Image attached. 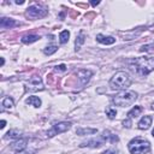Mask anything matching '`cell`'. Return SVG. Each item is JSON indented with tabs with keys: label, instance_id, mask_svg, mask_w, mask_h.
Listing matches in <instances>:
<instances>
[{
	"label": "cell",
	"instance_id": "1",
	"mask_svg": "<svg viewBox=\"0 0 154 154\" xmlns=\"http://www.w3.org/2000/svg\"><path fill=\"white\" fill-rule=\"evenodd\" d=\"M131 84V77L124 71L117 72L115 76L111 78L110 81V87L113 90H125Z\"/></svg>",
	"mask_w": 154,
	"mask_h": 154
},
{
	"label": "cell",
	"instance_id": "2",
	"mask_svg": "<svg viewBox=\"0 0 154 154\" xmlns=\"http://www.w3.org/2000/svg\"><path fill=\"white\" fill-rule=\"evenodd\" d=\"M135 69L138 75L146 76L154 70V58L153 57H140L134 60Z\"/></svg>",
	"mask_w": 154,
	"mask_h": 154
},
{
	"label": "cell",
	"instance_id": "3",
	"mask_svg": "<svg viewBox=\"0 0 154 154\" xmlns=\"http://www.w3.org/2000/svg\"><path fill=\"white\" fill-rule=\"evenodd\" d=\"M137 99V94L135 92H131V90H122L120 93L116 96H113V102H115L117 106L120 107H126V106H130L135 102V100Z\"/></svg>",
	"mask_w": 154,
	"mask_h": 154
},
{
	"label": "cell",
	"instance_id": "4",
	"mask_svg": "<svg viewBox=\"0 0 154 154\" xmlns=\"http://www.w3.org/2000/svg\"><path fill=\"white\" fill-rule=\"evenodd\" d=\"M129 151L131 154H145L149 151L151 145L147 140L143 138H134L129 143Z\"/></svg>",
	"mask_w": 154,
	"mask_h": 154
},
{
	"label": "cell",
	"instance_id": "5",
	"mask_svg": "<svg viewBox=\"0 0 154 154\" xmlns=\"http://www.w3.org/2000/svg\"><path fill=\"white\" fill-rule=\"evenodd\" d=\"M47 15V10L40 5H33L26 10V17L36 19V18H42Z\"/></svg>",
	"mask_w": 154,
	"mask_h": 154
},
{
	"label": "cell",
	"instance_id": "6",
	"mask_svg": "<svg viewBox=\"0 0 154 154\" xmlns=\"http://www.w3.org/2000/svg\"><path fill=\"white\" fill-rule=\"evenodd\" d=\"M43 83L40 76H33L29 78L26 82V90L29 92H37V90H43Z\"/></svg>",
	"mask_w": 154,
	"mask_h": 154
},
{
	"label": "cell",
	"instance_id": "7",
	"mask_svg": "<svg viewBox=\"0 0 154 154\" xmlns=\"http://www.w3.org/2000/svg\"><path fill=\"white\" fill-rule=\"evenodd\" d=\"M70 128H71V123L70 122H60V123H58L56 125H53V128L47 131V136L48 137H53L54 135H58V134L68 131Z\"/></svg>",
	"mask_w": 154,
	"mask_h": 154
},
{
	"label": "cell",
	"instance_id": "8",
	"mask_svg": "<svg viewBox=\"0 0 154 154\" xmlns=\"http://www.w3.org/2000/svg\"><path fill=\"white\" fill-rule=\"evenodd\" d=\"M92 76H93V72L90 70H87V69H81L76 72V77L79 81V83H81V85H84L90 79Z\"/></svg>",
	"mask_w": 154,
	"mask_h": 154
},
{
	"label": "cell",
	"instance_id": "9",
	"mask_svg": "<svg viewBox=\"0 0 154 154\" xmlns=\"http://www.w3.org/2000/svg\"><path fill=\"white\" fill-rule=\"evenodd\" d=\"M152 120L153 118L151 116H145L142 117V119L138 122V129H141V130H147L149 128V126L152 125Z\"/></svg>",
	"mask_w": 154,
	"mask_h": 154
},
{
	"label": "cell",
	"instance_id": "10",
	"mask_svg": "<svg viewBox=\"0 0 154 154\" xmlns=\"http://www.w3.org/2000/svg\"><path fill=\"white\" fill-rule=\"evenodd\" d=\"M104 142H105V138L101 137V138H98V140H90V141H88V142H84V143L81 145V147L87 146V147H93V148H98V147L102 146Z\"/></svg>",
	"mask_w": 154,
	"mask_h": 154
},
{
	"label": "cell",
	"instance_id": "11",
	"mask_svg": "<svg viewBox=\"0 0 154 154\" xmlns=\"http://www.w3.org/2000/svg\"><path fill=\"white\" fill-rule=\"evenodd\" d=\"M26 147V141L25 140H19V141H16L15 143H12L11 146V149L15 151V152H23Z\"/></svg>",
	"mask_w": 154,
	"mask_h": 154
},
{
	"label": "cell",
	"instance_id": "12",
	"mask_svg": "<svg viewBox=\"0 0 154 154\" xmlns=\"http://www.w3.org/2000/svg\"><path fill=\"white\" fill-rule=\"evenodd\" d=\"M17 23L13 21L11 18H6V17H3L0 19V26H1L3 29H10L12 26H15Z\"/></svg>",
	"mask_w": 154,
	"mask_h": 154
},
{
	"label": "cell",
	"instance_id": "13",
	"mask_svg": "<svg viewBox=\"0 0 154 154\" xmlns=\"http://www.w3.org/2000/svg\"><path fill=\"white\" fill-rule=\"evenodd\" d=\"M96 40L100 43H104V45H112L116 42V39L112 37V36H105L102 34H99L96 35Z\"/></svg>",
	"mask_w": 154,
	"mask_h": 154
},
{
	"label": "cell",
	"instance_id": "14",
	"mask_svg": "<svg viewBox=\"0 0 154 154\" xmlns=\"http://www.w3.org/2000/svg\"><path fill=\"white\" fill-rule=\"evenodd\" d=\"M98 130L96 129H88V128H79L76 130V134L79 136H83V135H92V134H96Z\"/></svg>",
	"mask_w": 154,
	"mask_h": 154
},
{
	"label": "cell",
	"instance_id": "15",
	"mask_svg": "<svg viewBox=\"0 0 154 154\" xmlns=\"http://www.w3.org/2000/svg\"><path fill=\"white\" fill-rule=\"evenodd\" d=\"M26 104L34 106V107H40L41 106V100L37 96H30V98L26 99Z\"/></svg>",
	"mask_w": 154,
	"mask_h": 154
},
{
	"label": "cell",
	"instance_id": "16",
	"mask_svg": "<svg viewBox=\"0 0 154 154\" xmlns=\"http://www.w3.org/2000/svg\"><path fill=\"white\" fill-rule=\"evenodd\" d=\"M39 39H40V36L30 34V35H25V36H23V37H22V42H23V43H33V42L37 41Z\"/></svg>",
	"mask_w": 154,
	"mask_h": 154
},
{
	"label": "cell",
	"instance_id": "17",
	"mask_svg": "<svg viewBox=\"0 0 154 154\" xmlns=\"http://www.w3.org/2000/svg\"><path fill=\"white\" fill-rule=\"evenodd\" d=\"M141 112H142V107L141 106H135L132 110H130L128 112V117L129 118H136Z\"/></svg>",
	"mask_w": 154,
	"mask_h": 154
},
{
	"label": "cell",
	"instance_id": "18",
	"mask_svg": "<svg viewBox=\"0 0 154 154\" xmlns=\"http://www.w3.org/2000/svg\"><path fill=\"white\" fill-rule=\"evenodd\" d=\"M102 137L105 138V141H111V142H117L119 140L117 135H113V134H111L110 131H105Z\"/></svg>",
	"mask_w": 154,
	"mask_h": 154
},
{
	"label": "cell",
	"instance_id": "19",
	"mask_svg": "<svg viewBox=\"0 0 154 154\" xmlns=\"http://www.w3.org/2000/svg\"><path fill=\"white\" fill-rule=\"evenodd\" d=\"M69 37H70V33L69 30H63L62 33H60V35H59V41L60 43H66L69 41Z\"/></svg>",
	"mask_w": 154,
	"mask_h": 154
},
{
	"label": "cell",
	"instance_id": "20",
	"mask_svg": "<svg viewBox=\"0 0 154 154\" xmlns=\"http://www.w3.org/2000/svg\"><path fill=\"white\" fill-rule=\"evenodd\" d=\"M1 105H3L4 109L9 110V109H12L13 105H15V104H13V99H12V98H10V96H7V98H5V99L3 100Z\"/></svg>",
	"mask_w": 154,
	"mask_h": 154
},
{
	"label": "cell",
	"instance_id": "21",
	"mask_svg": "<svg viewBox=\"0 0 154 154\" xmlns=\"http://www.w3.org/2000/svg\"><path fill=\"white\" fill-rule=\"evenodd\" d=\"M84 41H85L84 34H83V33H81V34L78 35V37L76 39V42H75V45H76V51H78L79 48H81V45L84 43Z\"/></svg>",
	"mask_w": 154,
	"mask_h": 154
},
{
	"label": "cell",
	"instance_id": "22",
	"mask_svg": "<svg viewBox=\"0 0 154 154\" xmlns=\"http://www.w3.org/2000/svg\"><path fill=\"white\" fill-rule=\"evenodd\" d=\"M6 135H7V137H10V138H16L17 140V138H19L22 136V132L19 130H10Z\"/></svg>",
	"mask_w": 154,
	"mask_h": 154
},
{
	"label": "cell",
	"instance_id": "23",
	"mask_svg": "<svg viewBox=\"0 0 154 154\" xmlns=\"http://www.w3.org/2000/svg\"><path fill=\"white\" fill-rule=\"evenodd\" d=\"M57 50H58V47H57V46H54V45L47 46V47L43 50V53H45L46 56H51V54H53V53H56Z\"/></svg>",
	"mask_w": 154,
	"mask_h": 154
},
{
	"label": "cell",
	"instance_id": "24",
	"mask_svg": "<svg viewBox=\"0 0 154 154\" xmlns=\"http://www.w3.org/2000/svg\"><path fill=\"white\" fill-rule=\"evenodd\" d=\"M106 115L109 116L110 119H113L117 116V111L115 109H112V107H107V109H106Z\"/></svg>",
	"mask_w": 154,
	"mask_h": 154
},
{
	"label": "cell",
	"instance_id": "25",
	"mask_svg": "<svg viewBox=\"0 0 154 154\" xmlns=\"http://www.w3.org/2000/svg\"><path fill=\"white\" fill-rule=\"evenodd\" d=\"M154 48V43H151V45H145V46H142L141 48H140V51L141 52H149V51H152Z\"/></svg>",
	"mask_w": 154,
	"mask_h": 154
},
{
	"label": "cell",
	"instance_id": "26",
	"mask_svg": "<svg viewBox=\"0 0 154 154\" xmlns=\"http://www.w3.org/2000/svg\"><path fill=\"white\" fill-rule=\"evenodd\" d=\"M56 70L57 71H60V72H64V71H66V65L65 64H62V65H59V66H56Z\"/></svg>",
	"mask_w": 154,
	"mask_h": 154
},
{
	"label": "cell",
	"instance_id": "27",
	"mask_svg": "<svg viewBox=\"0 0 154 154\" xmlns=\"http://www.w3.org/2000/svg\"><path fill=\"white\" fill-rule=\"evenodd\" d=\"M101 154H118V152H117L116 149H107V151H105V152L101 153Z\"/></svg>",
	"mask_w": 154,
	"mask_h": 154
},
{
	"label": "cell",
	"instance_id": "28",
	"mask_svg": "<svg viewBox=\"0 0 154 154\" xmlns=\"http://www.w3.org/2000/svg\"><path fill=\"white\" fill-rule=\"evenodd\" d=\"M123 124H124V126H126V128H131V120H130V119L124 120Z\"/></svg>",
	"mask_w": 154,
	"mask_h": 154
},
{
	"label": "cell",
	"instance_id": "29",
	"mask_svg": "<svg viewBox=\"0 0 154 154\" xmlns=\"http://www.w3.org/2000/svg\"><path fill=\"white\" fill-rule=\"evenodd\" d=\"M90 4H92L93 6H96V5L100 4V1H98V0H96V1H95V0H93V1H90Z\"/></svg>",
	"mask_w": 154,
	"mask_h": 154
},
{
	"label": "cell",
	"instance_id": "30",
	"mask_svg": "<svg viewBox=\"0 0 154 154\" xmlns=\"http://www.w3.org/2000/svg\"><path fill=\"white\" fill-rule=\"evenodd\" d=\"M5 125H6V122H5V120H1V123H0V128L4 129V128H5Z\"/></svg>",
	"mask_w": 154,
	"mask_h": 154
},
{
	"label": "cell",
	"instance_id": "31",
	"mask_svg": "<svg viewBox=\"0 0 154 154\" xmlns=\"http://www.w3.org/2000/svg\"><path fill=\"white\" fill-rule=\"evenodd\" d=\"M17 154H33V153H30V152H18Z\"/></svg>",
	"mask_w": 154,
	"mask_h": 154
},
{
	"label": "cell",
	"instance_id": "32",
	"mask_svg": "<svg viewBox=\"0 0 154 154\" xmlns=\"http://www.w3.org/2000/svg\"><path fill=\"white\" fill-rule=\"evenodd\" d=\"M16 4L17 5H22V4H24V1H23V0H21V1H16Z\"/></svg>",
	"mask_w": 154,
	"mask_h": 154
},
{
	"label": "cell",
	"instance_id": "33",
	"mask_svg": "<svg viewBox=\"0 0 154 154\" xmlns=\"http://www.w3.org/2000/svg\"><path fill=\"white\" fill-rule=\"evenodd\" d=\"M152 136L154 137V129H153V131H152Z\"/></svg>",
	"mask_w": 154,
	"mask_h": 154
}]
</instances>
